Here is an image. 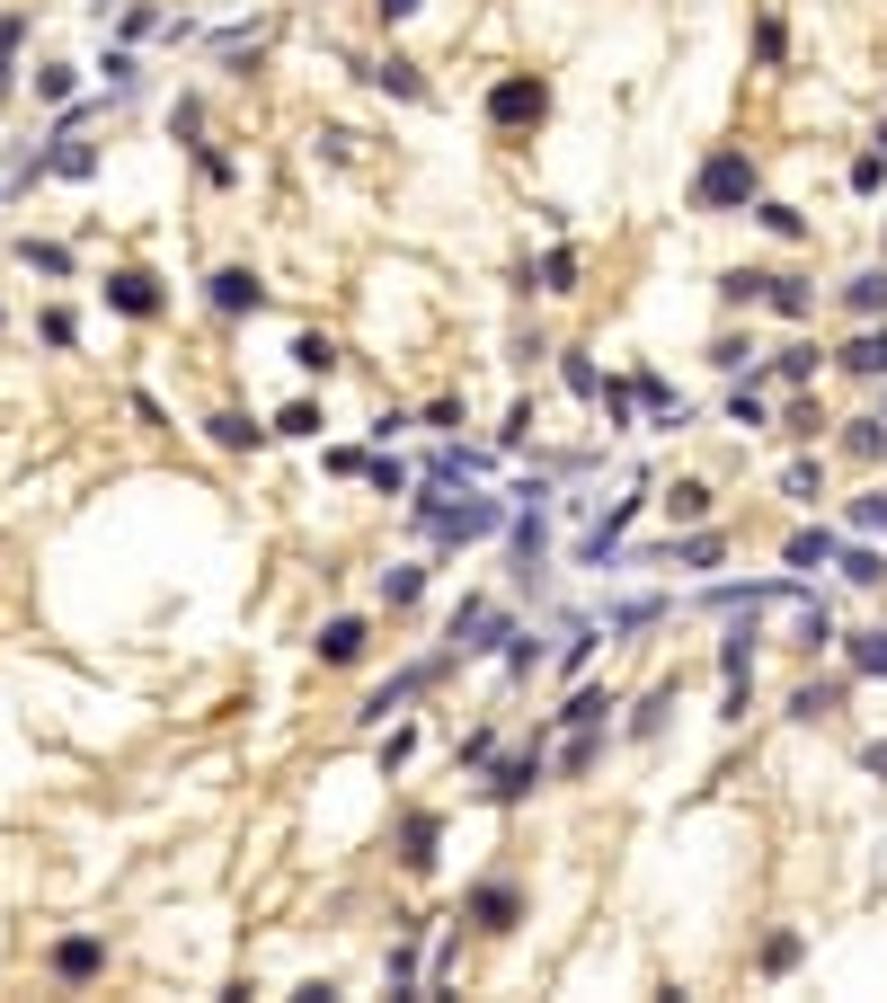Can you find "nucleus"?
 Returning a JSON list of instances; mask_svg holds the SVG:
<instances>
[{
  "instance_id": "nucleus-10",
  "label": "nucleus",
  "mask_w": 887,
  "mask_h": 1003,
  "mask_svg": "<svg viewBox=\"0 0 887 1003\" xmlns=\"http://www.w3.org/2000/svg\"><path fill=\"white\" fill-rule=\"evenodd\" d=\"M843 365H852V373H887V338H878V329H870V338H861V347H852Z\"/></svg>"
},
{
  "instance_id": "nucleus-6",
  "label": "nucleus",
  "mask_w": 887,
  "mask_h": 1003,
  "mask_svg": "<svg viewBox=\"0 0 887 1003\" xmlns=\"http://www.w3.org/2000/svg\"><path fill=\"white\" fill-rule=\"evenodd\" d=\"M98 959H107V951H98V942H89V932H81V942H62V951H53V977H89Z\"/></svg>"
},
{
  "instance_id": "nucleus-18",
  "label": "nucleus",
  "mask_w": 887,
  "mask_h": 1003,
  "mask_svg": "<svg viewBox=\"0 0 887 1003\" xmlns=\"http://www.w3.org/2000/svg\"><path fill=\"white\" fill-rule=\"evenodd\" d=\"M852 515H861V524H870V533H878V524H887V498H861V506H852Z\"/></svg>"
},
{
  "instance_id": "nucleus-13",
  "label": "nucleus",
  "mask_w": 887,
  "mask_h": 1003,
  "mask_svg": "<svg viewBox=\"0 0 887 1003\" xmlns=\"http://www.w3.org/2000/svg\"><path fill=\"white\" fill-rule=\"evenodd\" d=\"M790 569H826V533H799V542H790Z\"/></svg>"
},
{
  "instance_id": "nucleus-17",
  "label": "nucleus",
  "mask_w": 887,
  "mask_h": 1003,
  "mask_svg": "<svg viewBox=\"0 0 887 1003\" xmlns=\"http://www.w3.org/2000/svg\"><path fill=\"white\" fill-rule=\"evenodd\" d=\"M861 666H878V676H887V631H878V640H861Z\"/></svg>"
},
{
  "instance_id": "nucleus-3",
  "label": "nucleus",
  "mask_w": 887,
  "mask_h": 1003,
  "mask_svg": "<svg viewBox=\"0 0 887 1003\" xmlns=\"http://www.w3.org/2000/svg\"><path fill=\"white\" fill-rule=\"evenodd\" d=\"M107 302L133 311V320H152V311H160V285L143 276V266H124V276H107Z\"/></svg>"
},
{
  "instance_id": "nucleus-15",
  "label": "nucleus",
  "mask_w": 887,
  "mask_h": 1003,
  "mask_svg": "<svg viewBox=\"0 0 887 1003\" xmlns=\"http://www.w3.org/2000/svg\"><path fill=\"white\" fill-rule=\"evenodd\" d=\"M214 444H231V453H240V444H257V427H249V418H214Z\"/></svg>"
},
{
  "instance_id": "nucleus-2",
  "label": "nucleus",
  "mask_w": 887,
  "mask_h": 1003,
  "mask_svg": "<svg viewBox=\"0 0 887 1003\" xmlns=\"http://www.w3.org/2000/svg\"><path fill=\"white\" fill-rule=\"evenodd\" d=\"M541 107H551V89H541V81H498V98H489L498 124H532Z\"/></svg>"
},
{
  "instance_id": "nucleus-20",
  "label": "nucleus",
  "mask_w": 887,
  "mask_h": 1003,
  "mask_svg": "<svg viewBox=\"0 0 887 1003\" xmlns=\"http://www.w3.org/2000/svg\"><path fill=\"white\" fill-rule=\"evenodd\" d=\"M0 98H10V45H0Z\"/></svg>"
},
{
  "instance_id": "nucleus-5",
  "label": "nucleus",
  "mask_w": 887,
  "mask_h": 1003,
  "mask_svg": "<svg viewBox=\"0 0 887 1003\" xmlns=\"http://www.w3.org/2000/svg\"><path fill=\"white\" fill-rule=\"evenodd\" d=\"M320 657H328V666H356V657H364V622H328V631H320Z\"/></svg>"
},
{
  "instance_id": "nucleus-1",
  "label": "nucleus",
  "mask_w": 887,
  "mask_h": 1003,
  "mask_svg": "<svg viewBox=\"0 0 887 1003\" xmlns=\"http://www.w3.org/2000/svg\"><path fill=\"white\" fill-rule=\"evenodd\" d=\"M693 195H702V205H710V214H728V205H745V195H755V160H745V152H719V160L702 169V187H693Z\"/></svg>"
},
{
  "instance_id": "nucleus-11",
  "label": "nucleus",
  "mask_w": 887,
  "mask_h": 1003,
  "mask_svg": "<svg viewBox=\"0 0 887 1003\" xmlns=\"http://www.w3.org/2000/svg\"><path fill=\"white\" fill-rule=\"evenodd\" d=\"M843 302H852V311H887V276H852Z\"/></svg>"
},
{
  "instance_id": "nucleus-19",
  "label": "nucleus",
  "mask_w": 887,
  "mask_h": 1003,
  "mask_svg": "<svg viewBox=\"0 0 887 1003\" xmlns=\"http://www.w3.org/2000/svg\"><path fill=\"white\" fill-rule=\"evenodd\" d=\"M408 10H418V0H382V19H408Z\"/></svg>"
},
{
  "instance_id": "nucleus-9",
  "label": "nucleus",
  "mask_w": 887,
  "mask_h": 1003,
  "mask_svg": "<svg viewBox=\"0 0 887 1003\" xmlns=\"http://www.w3.org/2000/svg\"><path fill=\"white\" fill-rule=\"evenodd\" d=\"M764 302H772V311H781V320H807V294H799V285H790V276H764Z\"/></svg>"
},
{
  "instance_id": "nucleus-14",
  "label": "nucleus",
  "mask_w": 887,
  "mask_h": 1003,
  "mask_svg": "<svg viewBox=\"0 0 887 1003\" xmlns=\"http://www.w3.org/2000/svg\"><path fill=\"white\" fill-rule=\"evenodd\" d=\"M382 89H399V98H427V81L408 72V62H382Z\"/></svg>"
},
{
  "instance_id": "nucleus-7",
  "label": "nucleus",
  "mask_w": 887,
  "mask_h": 1003,
  "mask_svg": "<svg viewBox=\"0 0 887 1003\" xmlns=\"http://www.w3.org/2000/svg\"><path fill=\"white\" fill-rule=\"evenodd\" d=\"M453 640H462V648H489V640H498V613H489V605H470V613L453 622Z\"/></svg>"
},
{
  "instance_id": "nucleus-4",
  "label": "nucleus",
  "mask_w": 887,
  "mask_h": 1003,
  "mask_svg": "<svg viewBox=\"0 0 887 1003\" xmlns=\"http://www.w3.org/2000/svg\"><path fill=\"white\" fill-rule=\"evenodd\" d=\"M214 302H223V311H257V302H266V285L249 276V266H223V276H214Z\"/></svg>"
},
{
  "instance_id": "nucleus-8",
  "label": "nucleus",
  "mask_w": 887,
  "mask_h": 1003,
  "mask_svg": "<svg viewBox=\"0 0 887 1003\" xmlns=\"http://www.w3.org/2000/svg\"><path fill=\"white\" fill-rule=\"evenodd\" d=\"M399 861H408V871H427V861H435V817H408V852H399Z\"/></svg>"
},
{
  "instance_id": "nucleus-12",
  "label": "nucleus",
  "mask_w": 887,
  "mask_h": 1003,
  "mask_svg": "<svg viewBox=\"0 0 887 1003\" xmlns=\"http://www.w3.org/2000/svg\"><path fill=\"white\" fill-rule=\"evenodd\" d=\"M293 365H302V373H328V365H337V347H328V338H302V347H293Z\"/></svg>"
},
{
  "instance_id": "nucleus-16",
  "label": "nucleus",
  "mask_w": 887,
  "mask_h": 1003,
  "mask_svg": "<svg viewBox=\"0 0 887 1003\" xmlns=\"http://www.w3.org/2000/svg\"><path fill=\"white\" fill-rule=\"evenodd\" d=\"M532 781H541V755H524V764H506V773H498V790H532Z\"/></svg>"
}]
</instances>
